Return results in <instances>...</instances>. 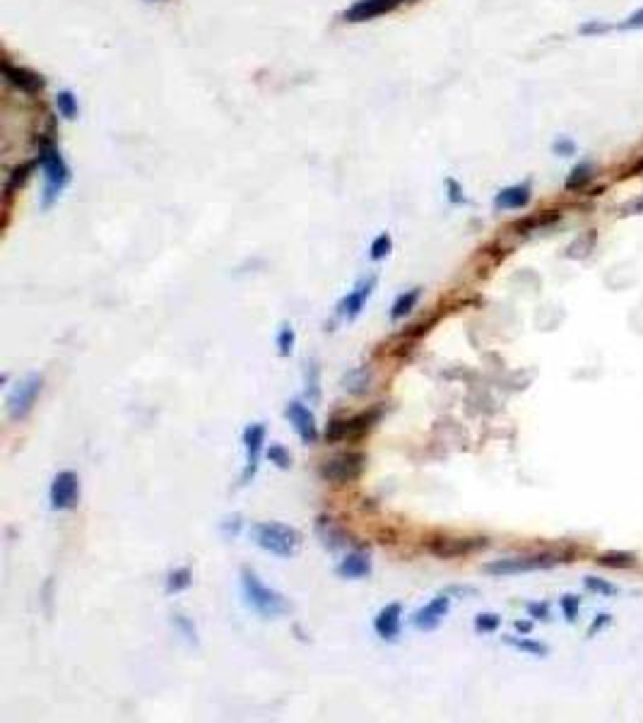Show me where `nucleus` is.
Returning <instances> with one entry per match:
<instances>
[{"instance_id": "obj_1", "label": "nucleus", "mask_w": 643, "mask_h": 723, "mask_svg": "<svg viewBox=\"0 0 643 723\" xmlns=\"http://www.w3.org/2000/svg\"><path fill=\"white\" fill-rule=\"evenodd\" d=\"M241 591H244L246 605L253 612H258L263 620H273V617H280L285 615V612H289V602H287L285 596H282L280 591L265 586L263 581L258 579V574L251 572V569H241Z\"/></svg>"}, {"instance_id": "obj_2", "label": "nucleus", "mask_w": 643, "mask_h": 723, "mask_svg": "<svg viewBox=\"0 0 643 723\" xmlns=\"http://www.w3.org/2000/svg\"><path fill=\"white\" fill-rule=\"evenodd\" d=\"M39 164L44 171V201L41 205L51 208V203L63 193V188L70 181V166L65 164L61 150L54 143H44L39 148Z\"/></svg>"}, {"instance_id": "obj_3", "label": "nucleus", "mask_w": 643, "mask_h": 723, "mask_svg": "<svg viewBox=\"0 0 643 723\" xmlns=\"http://www.w3.org/2000/svg\"><path fill=\"white\" fill-rule=\"evenodd\" d=\"M562 562H569L566 554L562 552H535V554H521V557L494 559V562L484 564V572L489 576H516V574H527V572H540V569H552Z\"/></svg>"}, {"instance_id": "obj_4", "label": "nucleus", "mask_w": 643, "mask_h": 723, "mask_svg": "<svg viewBox=\"0 0 643 723\" xmlns=\"http://www.w3.org/2000/svg\"><path fill=\"white\" fill-rule=\"evenodd\" d=\"M253 541L265 552L277 554V557H292L299 550L301 538L294 528L285 526V523L263 521L253 526Z\"/></svg>"}, {"instance_id": "obj_5", "label": "nucleus", "mask_w": 643, "mask_h": 723, "mask_svg": "<svg viewBox=\"0 0 643 723\" xmlns=\"http://www.w3.org/2000/svg\"><path fill=\"white\" fill-rule=\"evenodd\" d=\"M364 465H367V456L362 451H344L323 463L321 478L333 482V485H349V482L362 478Z\"/></svg>"}, {"instance_id": "obj_6", "label": "nucleus", "mask_w": 643, "mask_h": 723, "mask_svg": "<svg viewBox=\"0 0 643 723\" xmlns=\"http://www.w3.org/2000/svg\"><path fill=\"white\" fill-rule=\"evenodd\" d=\"M49 499L54 511H70L80 504V478L75 470H58L54 475Z\"/></svg>"}, {"instance_id": "obj_7", "label": "nucleus", "mask_w": 643, "mask_h": 723, "mask_svg": "<svg viewBox=\"0 0 643 723\" xmlns=\"http://www.w3.org/2000/svg\"><path fill=\"white\" fill-rule=\"evenodd\" d=\"M44 386V376L41 374H29L22 384H17V389L8 396V415L10 420H24L36 405V398Z\"/></svg>"}, {"instance_id": "obj_8", "label": "nucleus", "mask_w": 643, "mask_h": 723, "mask_svg": "<svg viewBox=\"0 0 643 723\" xmlns=\"http://www.w3.org/2000/svg\"><path fill=\"white\" fill-rule=\"evenodd\" d=\"M489 545L487 538H434L427 543V550L438 559H456L465 557V554H473L477 550H484Z\"/></svg>"}, {"instance_id": "obj_9", "label": "nucleus", "mask_w": 643, "mask_h": 723, "mask_svg": "<svg viewBox=\"0 0 643 723\" xmlns=\"http://www.w3.org/2000/svg\"><path fill=\"white\" fill-rule=\"evenodd\" d=\"M402 3H405V0H354V3L342 13V17H344V22H349V24L371 22V20L381 17V15L393 13V10L400 8Z\"/></svg>"}, {"instance_id": "obj_10", "label": "nucleus", "mask_w": 643, "mask_h": 723, "mask_svg": "<svg viewBox=\"0 0 643 723\" xmlns=\"http://www.w3.org/2000/svg\"><path fill=\"white\" fill-rule=\"evenodd\" d=\"M374 290H376V275L362 277V280L354 285V290L347 292V295L340 300L338 313L344 318V321H354V318L364 311V306H367L369 297L374 295Z\"/></svg>"}, {"instance_id": "obj_11", "label": "nucleus", "mask_w": 643, "mask_h": 723, "mask_svg": "<svg viewBox=\"0 0 643 723\" xmlns=\"http://www.w3.org/2000/svg\"><path fill=\"white\" fill-rule=\"evenodd\" d=\"M263 444H265V424L253 422L244 429V449H246V468L241 473V482L246 485L255 475L260 463V456H263Z\"/></svg>"}, {"instance_id": "obj_12", "label": "nucleus", "mask_w": 643, "mask_h": 723, "mask_svg": "<svg viewBox=\"0 0 643 723\" xmlns=\"http://www.w3.org/2000/svg\"><path fill=\"white\" fill-rule=\"evenodd\" d=\"M448 610H451V593H438L436 598H431L427 602L424 607H420V610L412 615V627L420 632H431L436 630L438 625L443 622V617L448 615Z\"/></svg>"}, {"instance_id": "obj_13", "label": "nucleus", "mask_w": 643, "mask_h": 723, "mask_svg": "<svg viewBox=\"0 0 643 723\" xmlns=\"http://www.w3.org/2000/svg\"><path fill=\"white\" fill-rule=\"evenodd\" d=\"M287 420L294 427V432L299 434V439L304 444H316L318 442V424H316V415L304 405L301 401H292L287 403V410H285Z\"/></svg>"}, {"instance_id": "obj_14", "label": "nucleus", "mask_w": 643, "mask_h": 723, "mask_svg": "<svg viewBox=\"0 0 643 723\" xmlns=\"http://www.w3.org/2000/svg\"><path fill=\"white\" fill-rule=\"evenodd\" d=\"M400 622H402V605L400 602H390V605L381 607L379 615L374 617V632L381 639H393L400 637Z\"/></svg>"}, {"instance_id": "obj_15", "label": "nucleus", "mask_w": 643, "mask_h": 723, "mask_svg": "<svg viewBox=\"0 0 643 723\" xmlns=\"http://www.w3.org/2000/svg\"><path fill=\"white\" fill-rule=\"evenodd\" d=\"M532 191L527 183H516V186L501 188L494 196V208L496 210H521L530 203Z\"/></svg>"}, {"instance_id": "obj_16", "label": "nucleus", "mask_w": 643, "mask_h": 723, "mask_svg": "<svg viewBox=\"0 0 643 723\" xmlns=\"http://www.w3.org/2000/svg\"><path fill=\"white\" fill-rule=\"evenodd\" d=\"M3 72H5V80H8L10 85H15L17 90H22L27 94L44 90V80H41V75H34V72L24 70V68L13 65L10 61H3Z\"/></svg>"}, {"instance_id": "obj_17", "label": "nucleus", "mask_w": 643, "mask_h": 723, "mask_svg": "<svg viewBox=\"0 0 643 723\" xmlns=\"http://www.w3.org/2000/svg\"><path fill=\"white\" fill-rule=\"evenodd\" d=\"M335 572L342 579H364L371 574V559L364 552H352L338 564Z\"/></svg>"}, {"instance_id": "obj_18", "label": "nucleus", "mask_w": 643, "mask_h": 723, "mask_svg": "<svg viewBox=\"0 0 643 723\" xmlns=\"http://www.w3.org/2000/svg\"><path fill=\"white\" fill-rule=\"evenodd\" d=\"M381 420V407H369L364 412L347 417V439H362L374 429V424Z\"/></svg>"}, {"instance_id": "obj_19", "label": "nucleus", "mask_w": 643, "mask_h": 723, "mask_svg": "<svg viewBox=\"0 0 643 723\" xmlns=\"http://www.w3.org/2000/svg\"><path fill=\"white\" fill-rule=\"evenodd\" d=\"M595 179V166L593 162H578L576 166H573L571 171H569L566 181H564V188H566L569 193H578V191H585V188L593 183Z\"/></svg>"}, {"instance_id": "obj_20", "label": "nucleus", "mask_w": 643, "mask_h": 723, "mask_svg": "<svg viewBox=\"0 0 643 723\" xmlns=\"http://www.w3.org/2000/svg\"><path fill=\"white\" fill-rule=\"evenodd\" d=\"M504 644L521 653H527V656H537V658L550 656V646H547V644L525 637V634H521V637H504Z\"/></svg>"}, {"instance_id": "obj_21", "label": "nucleus", "mask_w": 643, "mask_h": 723, "mask_svg": "<svg viewBox=\"0 0 643 723\" xmlns=\"http://www.w3.org/2000/svg\"><path fill=\"white\" fill-rule=\"evenodd\" d=\"M420 297H422V287H412V290H405L402 295H398V300L390 306V321H402L407 313H412V309L417 306Z\"/></svg>"}, {"instance_id": "obj_22", "label": "nucleus", "mask_w": 643, "mask_h": 723, "mask_svg": "<svg viewBox=\"0 0 643 723\" xmlns=\"http://www.w3.org/2000/svg\"><path fill=\"white\" fill-rule=\"evenodd\" d=\"M595 562H598L600 567H608V569H629L636 564V554L634 552H621V550H612V552L598 554Z\"/></svg>"}, {"instance_id": "obj_23", "label": "nucleus", "mask_w": 643, "mask_h": 723, "mask_svg": "<svg viewBox=\"0 0 643 723\" xmlns=\"http://www.w3.org/2000/svg\"><path fill=\"white\" fill-rule=\"evenodd\" d=\"M583 586H585V591H590V593H595V596H603V598H614V596L619 593V589H617L612 581L600 579V576H593V574L585 576Z\"/></svg>"}, {"instance_id": "obj_24", "label": "nucleus", "mask_w": 643, "mask_h": 723, "mask_svg": "<svg viewBox=\"0 0 643 723\" xmlns=\"http://www.w3.org/2000/svg\"><path fill=\"white\" fill-rule=\"evenodd\" d=\"M191 584H193V574L188 567H179L166 576V591H169V593H179V591L188 589Z\"/></svg>"}, {"instance_id": "obj_25", "label": "nucleus", "mask_w": 643, "mask_h": 723, "mask_svg": "<svg viewBox=\"0 0 643 723\" xmlns=\"http://www.w3.org/2000/svg\"><path fill=\"white\" fill-rule=\"evenodd\" d=\"M56 109H58V114L63 118H68V120L77 118V99L72 97V92L63 90V92L56 94Z\"/></svg>"}, {"instance_id": "obj_26", "label": "nucleus", "mask_w": 643, "mask_h": 723, "mask_svg": "<svg viewBox=\"0 0 643 723\" xmlns=\"http://www.w3.org/2000/svg\"><path fill=\"white\" fill-rule=\"evenodd\" d=\"M390 251H393V239H390L388 232H381L379 237L371 241V246H369L371 261H383L386 256L390 254Z\"/></svg>"}, {"instance_id": "obj_27", "label": "nucleus", "mask_w": 643, "mask_h": 723, "mask_svg": "<svg viewBox=\"0 0 643 723\" xmlns=\"http://www.w3.org/2000/svg\"><path fill=\"white\" fill-rule=\"evenodd\" d=\"M294 343H296L294 328H292L289 323H285V326L280 328V333H277V352H280V357H289V355L294 352Z\"/></svg>"}, {"instance_id": "obj_28", "label": "nucleus", "mask_w": 643, "mask_h": 723, "mask_svg": "<svg viewBox=\"0 0 643 723\" xmlns=\"http://www.w3.org/2000/svg\"><path fill=\"white\" fill-rule=\"evenodd\" d=\"M501 627V615H496V612H479L477 617H475V632L477 634H491L496 632Z\"/></svg>"}, {"instance_id": "obj_29", "label": "nucleus", "mask_w": 643, "mask_h": 723, "mask_svg": "<svg viewBox=\"0 0 643 723\" xmlns=\"http://www.w3.org/2000/svg\"><path fill=\"white\" fill-rule=\"evenodd\" d=\"M612 29H617V24L603 22V20H588V22L578 24V34L581 36H603L610 34Z\"/></svg>"}, {"instance_id": "obj_30", "label": "nucleus", "mask_w": 643, "mask_h": 723, "mask_svg": "<svg viewBox=\"0 0 643 723\" xmlns=\"http://www.w3.org/2000/svg\"><path fill=\"white\" fill-rule=\"evenodd\" d=\"M559 605H562V612L569 622H576L578 620V610H581V598L576 593H564L559 598Z\"/></svg>"}, {"instance_id": "obj_31", "label": "nucleus", "mask_w": 643, "mask_h": 723, "mask_svg": "<svg viewBox=\"0 0 643 723\" xmlns=\"http://www.w3.org/2000/svg\"><path fill=\"white\" fill-rule=\"evenodd\" d=\"M552 152L557 157H573L578 152V145L571 135H559V138H554V143H552Z\"/></svg>"}, {"instance_id": "obj_32", "label": "nucleus", "mask_w": 643, "mask_h": 723, "mask_svg": "<svg viewBox=\"0 0 643 723\" xmlns=\"http://www.w3.org/2000/svg\"><path fill=\"white\" fill-rule=\"evenodd\" d=\"M268 460H270V463H275L277 468H282V470L292 468V456H289V451H287L285 446H280V444H273V446L268 449Z\"/></svg>"}, {"instance_id": "obj_33", "label": "nucleus", "mask_w": 643, "mask_h": 723, "mask_svg": "<svg viewBox=\"0 0 643 723\" xmlns=\"http://www.w3.org/2000/svg\"><path fill=\"white\" fill-rule=\"evenodd\" d=\"M554 219H557V215H537V217H527V219H521V222H516L514 229H518V232H530V229L542 227V224L554 222Z\"/></svg>"}, {"instance_id": "obj_34", "label": "nucleus", "mask_w": 643, "mask_h": 723, "mask_svg": "<svg viewBox=\"0 0 643 723\" xmlns=\"http://www.w3.org/2000/svg\"><path fill=\"white\" fill-rule=\"evenodd\" d=\"M527 615L532 617V620H540V622H550L552 612H550V605H547L545 600H535V602H527L525 605Z\"/></svg>"}, {"instance_id": "obj_35", "label": "nucleus", "mask_w": 643, "mask_h": 723, "mask_svg": "<svg viewBox=\"0 0 643 723\" xmlns=\"http://www.w3.org/2000/svg\"><path fill=\"white\" fill-rule=\"evenodd\" d=\"M617 29H619V31H639V29H643V8L634 10L629 17L621 20V22L617 24Z\"/></svg>"}, {"instance_id": "obj_36", "label": "nucleus", "mask_w": 643, "mask_h": 723, "mask_svg": "<svg viewBox=\"0 0 643 723\" xmlns=\"http://www.w3.org/2000/svg\"><path fill=\"white\" fill-rule=\"evenodd\" d=\"M610 625H612V615H610V612H598V615L593 617V622H590V627H588V637H595V634L608 630Z\"/></svg>"}, {"instance_id": "obj_37", "label": "nucleus", "mask_w": 643, "mask_h": 723, "mask_svg": "<svg viewBox=\"0 0 643 723\" xmlns=\"http://www.w3.org/2000/svg\"><path fill=\"white\" fill-rule=\"evenodd\" d=\"M436 323V318H431V321H420L415 323V326H410L407 331H402V338H422L424 333H429V328Z\"/></svg>"}, {"instance_id": "obj_38", "label": "nucleus", "mask_w": 643, "mask_h": 723, "mask_svg": "<svg viewBox=\"0 0 643 723\" xmlns=\"http://www.w3.org/2000/svg\"><path fill=\"white\" fill-rule=\"evenodd\" d=\"M446 188H448V201H451L453 205H460V203H465L463 186H460L456 179H446Z\"/></svg>"}, {"instance_id": "obj_39", "label": "nucleus", "mask_w": 643, "mask_h": 723, "mask_svg": "<svg viewBox=\"0 0 643 723\" xmlns=\"http://www.w3.org/2000/svg\"><path fill=\"white\" fill-rule=\"evenodd\" d=\"M174 622L179 625V630L186 634L188 642H193V644L198 642V639H196V627H193V622L188 620V617H184V615H174Z\"/></svg>"}, {"instance_id": "obj_40", "label": "nucleus", "mask_w": 643, "mask_h": 723, "mask_svg": "<svg viewBox=\"0 0 643 723\" xmlns=\"http://www.w3.org/2000/svg\"><path fill=\"white\" fill-rule=\"evenodd\" d=\"M641 212H643V196L631 198L629 203H624V205L619 208V215H624V217H629V215H641Z\"/></svg>"}, {"instance_id": "obj_41", "label": "nucleus", "mask_w": 643, "mask_h": 723, "mask_svg": "<svg viewBox=\"0 0 643 723\" xmlns=\"http://www.w3.org/2000/svg\"><path fill=\"white\" fill-rule=\"evenodd\" d=\"M516 632H518V634H530L532 632V622L530 620H516Z\"/></svg>"}]
</instances>
